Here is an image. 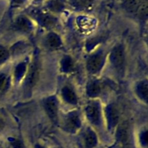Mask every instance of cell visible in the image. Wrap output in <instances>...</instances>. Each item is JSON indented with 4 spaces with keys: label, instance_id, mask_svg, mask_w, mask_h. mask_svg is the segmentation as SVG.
<instances>
[{
    "label": "cell",
    "instance_id": "9a60e30c",
    "mask_svg": "<svg viewBox=\"0 0 148 148\" xmlns=\"http://www.w3.org/2000/svg\"><path fill=\"white\" fill-rule=\"evenodd\" d=\"M59 69L62 74L69 75L75 69V62L73 58L69 55H65L59 62Z\"/></svg>",
    "mask_w": 148,
    "mask_h": 148
},
{
    "label": "cell",
    "instance_id": "5b68a950",
    "mask_svg": "<svg viewBox=\"0 0 148 148\" xmlns=\"http://www.w3.org/2000/svg\"><path fill=\"white\" fill-rule=\"evenodd\" d=\"M107 61V54L103 51L91 53L86 61V69L91 76L99 75L102 71Z\"/></svg>",
    "mask_w": 148,
    "mask_h": 148
},
{
    "label": "cell",
    "instance_id": "8992f818",
    "mask_svg": "<svg viewBox=\"0 0 148 148\" xmlns=\"http://www.w3.org/2000/svg\"><path fill=\"white\" fill-rule=\"evenodd\" d=\"M120 111L115 103H108L103 108V121L108 130H115L120 124Z\"/></svg>",
    "mask_w": 148,
    "mask_h": 148
},
{
    "label": "cell",
    "instance_id": "2e32d148",
    "mask_svg": "<svg viewBox=\"0 0 148 148\" xmlns=\"http://www.w3.org/2000/svg\"><path fill=\"white\" fill-rule=\"evenodd\" d=\"M36 20L44 28H52L57 23V19L53 14L47 12H40L36 14Z\"/></svg>",
    "mask_w": 148,
    "mask_h": 148
},
{
    "label": "cell",
    "instance_id": "30bf717a",
    "mask_svg": "<svg viewBox=\"0 0 148 148\" xmlns=\"http://www.w3.org/2000/svg\"><path fill=\"white\" fill-rule=\"evenodd\" d=\"M60 98L65 103L71 106H76L79 101L75 89L70 85H65L62 87Z\"/></svg>",
    "mask_w": 148,
    "mask_h": 148
},
{
    "label": "cell",
    "instance_id": "ba28073f",
    "mask_svg": "<svg viewBox=\"0 0 148 148\" xmlns=\"http://www.w3.org/2000/svg\"><path fill=\"white\" fill-rule=\"evenodd\" d=\"M42 106L44 112L52 122L59 121V101L56 95H49L43 99Z\"/></svg>",
    "mask_w": 148,
    "mask_h": 148
},
{
    "label": "cell",
    "instance_id": "52a82bcc",
    "mask_svg": "<svg viewBox=\"0 0 148 148\" xmlns=\"http://www.w3.org/2000/svg\"><path fill=\"white\" fill-rule=\"evenodd\" d=\"M62 127L64 131L71 134L78 132L82 127V119L78 111H69L63 117Z\"/></svg>",
    "mask_w": 148,
    "mask_h": 148
},
{
    "label": "cell",
    "instance_id": "3957f363",
    "mask_svg": "<svg viewBox=\"0 0 148 148\" xmlns=\"http://www.w3.org/2000/svg\"><path fill=\"white\" fill-rule=\"evenodd\" d=\"M40 62L38 56H34L31 61H30L27 74L23 80V88L26 94L32 92L33 88L37 85L40 76Z\"/></svg>",
    "mask_w": 148,
    "mask_h": 148
},
{
    "label": "cell",
    "instance_id": "9c48e42d",
    "mask_svg": "<svg viewBox=\"0 0 148 148\" xmlns=\"http://www.w3.org/2000/svg\"><path fill=\"white\" fill-rule=\"evenodd\" d=\"M104 85L98 79H90L86 85V95L89 99H98L104 91Z\"/></svg>",
    "mask_w": 148,
    "mask_h": 148
},
{
    "label": "cell",
    "instance_id": "277c9868",
    "mask_svg": "<svg viewBox=\"0 0 148 148\" xmlns=\"http://www.w3.org/2000/svg\"><path fill=\"white\" fill-rule=\"evenodd\" d=\"M122 7L126 13L134 16L139 20H147V0H123Z\"/></svg>",
    "mask_w": 148,
    "mask_h": 148
},
{
    "label": "cell",
    "instance_id": "8fae6325",
    "mask_svg": "<svg viewBox=\"0 0 148 148\" xmlns=\"http://www.w3.org/2000/svg\"><path fill=\"white\" fill-rule=\"evenodd\" d=\"M30 61L23 60L16 64L12 73V79L16 84H20L23 82L27 74Z\"/></svg>",
    "mask_w": 148,
    "mask_h": 148
},
{
    "label": "cell",
    "instance_id": "6da1fadb",
    "mask_svg": "<svg viewBox=\"0 0 148 148\" xmlns=\"http://www.w3.org/2000/svg\"><path fill=\"white\" fill-rule=\"evenodd\" d=\"M86 121L92 127H99L103 122V107L98 99H90L84 106Z\"/></svg>",
    "mask_w": 148,
    "mask_h": 148
},
{
    "label": "cell",
    "instance_id": "7c38bea8",
    "mask_svg": "<svg viewBox=\"0 0 148 148\" xmlns=\"http://www.w3.org/2000/svg\"><path fill=\"white\" fill-rule=\"evenodd\" d=\"M12 26L16 31L20 33H29L33 29V23L32 20L24 15L17 17L13 23Z\"/></svg>",
    "mask_w": 148,
    "mask_h": 148
},
{
    "label": "cell",
    "instance_id": "ffe728a7",
    "mask_svg": "<svg viewBox=\"0 0 148 148\" xmlns=\"http://www.w3.org/2000/svg\"><path fill=\"white\" fill-rule=\"evenodd\" d=\"M10 83V77L5 72L0 71V95L7 90Z\"/></svg>",
    "mask_w": 148,
    "mask_h": 148
},
{
    "label": "cell",
    "instance_id": "7a4b0ae2",
    "mask_svg": "<svg viewBox=\"0 0 148 148\" xmlns=\"http://www.w3.org/2000/svg\"><path fill=\"white\" fill-rule=\"evenodd\" d=\"M108 62L119 75L124 74L126 65V55L125 47L122 43H118L112 48L108 53Z\"/></svg>",
    "mask_w": 148,
    "mask_h": 148
},
{
    "label": "cell",
    "instance_id": "603a6c76",
    "mask_svg": "<svg viewBox=\"0 0 148 148\" xmlns=\"http://www.w3.org/2000/svg\"><path fill=\"white\" fill-rule=\"evenodd\" d=\"M10 143L12 148H23L22 143L18 140H16V139L13 138L12 140H10Z\"/></svg>",
    "mask_w": 148,
    "mask_h": 148
},
{
    "label": "cell",
    "instance_id": "5bb4252c",
    "mask_svg": "<svg viewBox=\"0 0 148 148\" xmlns=\"http://www.w3.org/2000/svg\"><path fill=\"white\" fill-rule=\"evenodd\" d=\"M44 45L49 50H58L62 46L61 36L55 31H49L44 37Z\"/></svg>",
    "mask_w": 148,
    "mask_h": 148
},
{
    "label": "cell",
    "instance_id": "4fadbf2b",
    "mask_svg": "<svg viewBox=\"0 0 148 148\" xmlns=\"http://www.w3.org/2000/svg\"><path fill=\"white\" fill-rule=\"evenodd\" d=\"M133 92L138 100L147 105L148 103V81L147 79H142L135 84Z\"/></svg>",
    "mask_w": 148,
    "mask_h": 148
},
{
    "label": "cell",
    "instance_id": "ac0fdd59",
    "mask_svg": "<svg viewBox=\"0 0 148 148\" xmlns=\"http://www.w3.org/2000/svg\"><path fill=\"white\" fill-rule=\"evenodd\" d=\"M75 7L82 10H90L93 8L95 0H71Z\"/></svg>",
    "mask_w": 148,
    "mask_h": 148
},
{
    "label": "cell",
    "instance_id": "484cf974",
    "mask_svg": "<svg viewBox=\"0 0 148 148\" xmlns=\"http://www.w3.org/2000/svg\"><path fill=\"white\" fill-rule=\"evenodd\" d=\"M34 148H44V147L43 146H41V145H39V144H37V145H35Z\"/></svg>",
    "mask_w": 148,
    "mask_h": 148
},
{
    "label": "cell",
    "instance_id": "d6986e66",
    "mask_svg": "<svg viewBox=\"0 0 148 148\" xmlns=\"http://www.w3.org/2000/svg\"><path fill=\"white\" fill-rule=\"evenodd\" d=\"M46 7L49 12H52L53 13L60 12L65 8L63 3L59 0H50L46 4Z\"/></svg>",
    "mask_w": 148,
    "mask_h": 148
},
{
    "label": "cell",
    "instance_id": "e0dca14e",
    "mask_svg": "<svg viewBox=\"0 0 148 148\" xmlns=\"http://www.w3.org/2000/svg\"><path fill=\"white\" fill-rule=\"evenodd\" d=\"M84 141L86 148H94L97 145L98 143L97 134L91 127L86 129L84 134Z\"/></svg>",
    "mask_w": 148,
    "mask_h": 148
},
{
    "label": "cell",
    "instance_id": "7402d4cb",
    "mask_svg": "<svg viewBox=\"0 0 148 148\" xmlns=\"http://www.w3.org/2000/svg\"><path fill=\"white\" fill-rule=\"evenodd\" d=\"M138 140H139V143L142 147H147L148 143V133H147V129L143 128L142 129L140 132H139V134H138Z\"/></svg>",
    "mask_w": 148,
    "mask_h": 148
},
{
    "label": "cell",
    "instance_id": "d4e9b609",
    "mask_svg": "<svg viewBox=\"0 0 148 148\" xmlns=\"http://www.w3.org/2000/svg\"><path fill=\"white\" fill-rule=\"evenodd\" d=\"M4 127H5V122H4V119L0 117V132L4 130Z\"/></svg>",
    "mask_w": 148,
    "mask_h": 148
},
{
    "label": "cell",
    "instance_id": "cb8c5ba5",
    "mask_svg": "<svg viewBox=\"0 0 148 148\" xmlns=\"http://www.w3.org/2000/svg\"><path fill=\"white\" fill-rule=\"evenodd\" d=\"M26 0H12V5L13 7H19L23 5Z\"/></svg>",
    "mask_w": 148,
    "mask_h": 148
},
{
    "label": "cell",
    "instance_id": "44dd1931",
    "mask_svg": "<svg viewBox=\"0 0 148 148\" xmlns=\"http://www.w3.org/2000/svg\"><path fill=\"white\" fill-rule=\"evenodd\" d=\"M11 57L10 49L3 45H0V66L7 63Z\"/></svg>",
    "mask_w": 148,
    "mask_h": 148
}]
</instances>
